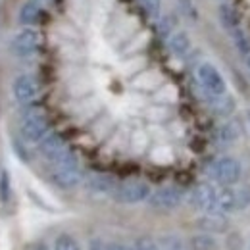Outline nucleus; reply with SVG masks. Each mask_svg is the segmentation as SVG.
Segmentation results:
<instances>
[{
  "instance_id": "nucleus-1",
  "label": "nucleus",
  "mask_w": 250,
  "mask_h": 250,
  "mask_svg": "<svg viewBox=\"0 0 250 250\" xmlns=\"http://www.w3.org/2000/svg\"><path fill=\"white\" fill-rule=\"evenodd\" d=\"M23 108L25 110H23L21 120H20V133H21L25 143L39 145L50 133V120H48L46 112L37 104H29Z\"/></svg>"
},
{
  "instance_id": "nucleus-2",
  "label": "nucleus",
  "mask_w": 250,
  "mask_h": 250,
  "mask_svg": "<svg viewBox=\"0 0 250 250\" xmlns=\"http://www.w3.org/2000/svg\"><path fill=\"white\" fill-rule=\"evenodd\" d=\"M85 179V173L81 169V164L77 160V154L69 148L56 164H52V171H50V181L58 188H73L81 185Z\"/></svg>"
},
{
  "instance_id": "nucleus-3",
  "label": "nucleus",
  "mask_w": 250,
  "mask_h": 250,
  "mask_svg": "<svg viewBox=\"0 0 250 250\" xmlns=\"http://www.w3.org/2000/svg\"><path fill=\"white\" fill-rule=\"evenodd\" d=\"M208 177L212 181H216L223 187H233L241 181V175H243V167L239 164V160L233 156H221L218 160H214L208 169H206Z\"/></svg>"
},
{
  "instance_id": "nucleus-4",
  "label": "nucleus",
  "mask_w": 250,
  "mask_h": 250,
  "mask_svg": "<svg viewBox=\"0 0 250 250\" xmlns=\"http://www.w3.org/2000/svg\"><path fill=\"white\" fill-rule=\"evenodd\" d=\"M152 188L146 181L143 179H125L120 181L114 192L110 194L118 204H141V202H146L148 196H150Z\"/></svg>"
},
{
  "instance_id": "nucleus-5",
  "label": "nucleus",
  "mask_w": 250,
  "mask_h": 250,
  "mask_svg": "<svg viewBox=\"0 0 250 250\" xmlns=\"http://www.w3.org/2000/svg\"><path fill=\"white\" fill-rule=\"evenodd\" d=\"M196 83L202 96H219L227 93V83L219 69L210 62H202L196 67Z\"/></svg>"
},
{
  "instance_id": "nucleus-6",
  "label": "nucleus",
  "mask_w": 250,
  "mask_h": 250,
  "mask_svg": "<svg viewBox=\"0 0 250 250\" xmlns=\"http://www.w3.org/2000/svg\"><path fill=\"white\" fill-rule=\"evenodd\" d=\"M41 33L35 27H23L10 41V50L18 58H31L41 48Z\"/></svg>"
},
{
  "instance_id": "nucleus-7",
  "label": "nucleus",
  "mask_w": 250,
  "mask_h": 250,
  "mask_svg": "<svg viewBox=\"0 0 250 250\" xmlns=\"http://www.w3.org/2000/svg\"><path fill=\"white\" fill-rule=\"evenodd\" d=\"M188 204L202 214H219L218 212V188L212 183H198L188 192Z\"/></svg>"
},
{
  "instance_id": "nucleus-8",
  "label": "nucleus",
  "mask_w": 250,
  "mask_h": 250,
  "mask_svg": "<svg viewBox=\"0 0 250 250\" xmlns=\"http://www.w3.org/2000/svg\"><path fill=\"white\" fill-rule=\"evenodd\" d=\"M185 194L179 187H173V185H166V187H160L156 190L150 192L148 196V206L152 210L158 212H169V210H175L181 206Z\"/></svg>"
},
{
  "instance_id": "nucleus-9",
  "label": "nucleus",
  "mask_w": 250,
  "mask_h": 250,
  "mask_svg": "<svg viewBox=\"0 0 250 250\" xmlns=\"http://www.w3.org/2000/svg\"><path fill=\"white\" fill-rule=\"evenodd\" d=\"M12 94L20 106H29L35 104V100L41 94V83L31 73H21L14 79L12 83Z\"/></svg>"
},
{
  "instance_id": "nucleus-10",
  "label": "nucleus",
  "mask_w": 250,
  "mask_h": 250,
  "mask_svg": "<svg viewBox=\"0 0 250 250\" xmlns=\"http://www.w3.org/2000/svg\"><path fill=\"white\" fill-rule=\"evenodd\" d=\"M69 150L67 143L63 141V137L56 131H50L41 143H39V154L44 158L50 166L56 164L60 158Z\"/></svg>"
},
{
  "instance_id": "nucleus-11",
  "label": "nucleus",
  "mask_w": 250,
  "mask_h": 250,
  "mask_svg": "<svg viewBox=\"0 0 250 250\" xmlns=\"http://www.w3.org/2000/svg\"><path fill=\"white\" fill-rule=\"evenodd\" d=\"M120 181L110 175V173H91L83 179V187L89 194L94 196H104V194H112L114 188Z\"/></svg>"
},
{
  "instance_id": "nucleus-12",
  "label": "nucleus",
  "mask_w": 250,
  "mask_h": 250,
  "mask_svg": "<svg viewBox=\"0 0 250 250\" xmlns=\"http://www.w3.org/2000/svg\"><path fill=\"white\" fill-rule=\"evenodd\" d=\"M196 227L202 233H210V235H221L229 231V221L223 214H202L200 218L194 221Z\"/></svg>"
},
{
  "instance_id": "nucleus-13",
  "label": "nucleus",
  "mask_w": 250,
  "mask_h": 250,
  "mask_svg": "<svg viewBox=\"0 0 250 250\" xmlns=\"http://www.w3.org/2000/svg\"><path fill=\"white\" fill-rule=\"evenodd\" d=\"M18 20H20V23L23 27H35V25H39L44 20V10H42L41 2H37V0L25 2L20 8V12H18Z\"/></svg>"
},
{
  "instance_id": "nucleus-14",
  "label": "nucleus",
  "mask_w": 250,
  "mask_h": 250,
  "mask_svg": "<svg viewBox=\"0 0 250 250\" xmlns=\"http://www.w3.org/2000/svg\"><path fill=\"white\" fill-rule=\"evenodd\" d=\"M204 100H206L208 108H210L216 116H219V118H229V116L235 112V108H237L235 98L227 93L219 94V96H204Z\"/></svg>"
},
{
  "instance_id": "nucleus-15",
  "label": "nucleus",
  "mask_w": 250,
  "mask_h": 250,
  "mask_svg": "<svg viewBox=\"0 0 250 250\" xmlns=\"http://www.w3.org/2000/svg\"><path fill=\"white\" fill-rule=\"evenodd\" d=\"M185 249L187 250H219L221 249V243L218 241L216 235H210V233H196V235H190L185 243Z\"/></svg>"
},
{
  "instance_id": "nucleus-16",
  "label": "nucleus",
  "mask_w": 250,
  "mask_h": 250,
  "mask_svg": "<svg viewBox=\"0 0 250 250\" xmlns=\"http://www.w3.org/2000/svg\"><path fill=\"white\" fill-rule=\"evenodd\" d=\"M167 48L173 56L177 58H183L187 56L192 48V42H190V37L185 31H175L169 39H167Z\"/></svg>"
},
{
  "instance_id": "nucleus-17",
  "label": "nucleus",
  "mask_w": 250,
  "mask_h": 250,
  "mask_svg": "<svg viewBox=\"0 0 250 250\" xmlns=\"http://www.w3.org/2000/svg\"><path fill=\"white\" fill-rule=\"evenodd\" d=\"M241 137V127L235 120H227L216 129V139L221 145H233Z\"/></svg>"
},
{
  "instance_id": "nucleus-18",
  "label": "nucleus",
  "mask_w": 250,
  "mask_h": 250,
  "mask_svg": "<svg viewBox=\"0 0 250 250\" xmlns=\"http://www.w3.org/2000/svg\"><path fill=\"white\" fill-rule=\"evenodd\" d=\"M218 212L219 214H233L237 212V190L231 187H223L218 190Z\"/></svg>"
},
{
  "instance_id": "nucleus-19",
  "label": "nucleus",
  "mask_w": 250,
  "mask_h": 250,
  "mask_svg": "<svg viewBox=\"0 0 250 250\" xmlns=\"http://www.w3.org/2000/svg\"><path fill=\"white\" fill-rule=\"evenodd\" d=\"M218 14H219V21H221V25H223L227 31H233V29L241 27V16H239V12H237L233 6H229V4H221L218 10Z\"/></svg>"
},
{
  "instance_id": "nucleus-20",
  "label": "nucleus",
  "mask_w": 250,
  "mask_h": 250,
  "mask_svg": "<svg viewBox=\"0 0 250 250\" xmlns=\"http://www.w3.org/2000/svg\"><path fill=\"white\" fill-rule=\"evenodd\" d=\"M229 33H231V41H233L237 52H239L243 58H249L250 56V39L247 37V33L243 31V27H237V29H233V31H229Z\"/></svg>"
},
{
  "instance_id": "nucleus-21",
  "label": "nucleus",
  "mask_w": 250,
  "mask_h": 250,
  "mask_svg": "<svg viewBox=\"0 0 250 250\" xmlns=\"http://www.w3.org/2000/svg\"><path fill=\"white\" fill-rule=\"evenodd\" d=\"M52 250H81V247H79V243H77L71 235L62 233V235H58V237L54 239Z\"/></svg>"
},
{
  "instance_id": "nucleus-22",
  "label": "nucleus",
  "mask_w": 250,
  "mask_h": 250,
  "mask_svg": "<svg viewBox=\"0 0 250 250\" xmlns=\"http://www.w3.org/2000/svg\"><path fill=\"white\" fill-rule=\"evenodd\" d=\"M162 250H185V243L177 235H164L156 241Z\"/></svg>"
},
{
  "instance_id": "nucleus-23",
  "label": "nucleus",
  "mask_w": 250,
  "mask_h": 250,
  "mask_svg": "<svg viewBox=\"0 0 250 250\" xmlns=\"http://www.w3.org/2000/svg\"><path fill=\"white\" fill-rule=\"evenodd\" d=\"M175 33V18L173 16H164L158 21V35L162 39H169Z\"/></svg>"
},
{
  "instance_id": "nucleus-24",
  "label": "nucleus",
  "mask_w": 250,
  "mask_h": 250,
  "mask_svg": "<svg viewBox=\"0 0 250 250\" xmlns=\"http://www.w3.org/2000/svg\"><path fill=\"white\" fill-rule=\"evenodd\" d=\"M12 194V181H10V173L6 169L0 171V200L8 202Z\"/></svg>"
},
{
  "instance_id": "nucleus-25",
  "label": "nucleus",
  "mask_w": 250,
  "mask_h": 250,
  "mask_svg": "<svg viewBox=\"0 0 250 250\" xmlns=\"http://www.w3.org/2000/svg\"><path fill=\"white\" fill-rule=\"evenodd\" d=\"M250 206V185L237 188V210H247Z\"/></svg>"
},
{
  "instance_id": "nucleus-26",
  "label": "nucleus",
  "mask_w": 250,
  "mask_h": 250,
  "mask_svg": "<svg viewBox=\"0 0 250 250\" xmlns=\"http://www.w3.org/2000/svg\"><path fill=\"white\" fill-rule=\"evenodd\" d=\"M158 83V75L152 71V73H143L141 77L135 79V85L141 87V89H150Z\"/></svg>"
},
{
  "instance_id": "nucleus-27",
  "label": "nucleus",
  "mask_w": 250,
  "mask_h": 250,
  "mask_svg": "<svg viewBox=\"0 0 250 250\" xmlns=\"http://www.w3.org/2000/svg\"><path fill=\"white\" fill-rule=\"evenodd\" d=\"M141 6L145 8V12L150 18H158L160 10H162V0H141Z\"/></svg>"
},
{
  "instance_id": "nucleus-28",
  "label": "nucleus",
  "mask_w": 250,
  "mask_h": 250,
  "mask_svg": "<svg viewBox=\"0 0 250 250\" xmlns=\"http://www.w3.org/2000/svg\"><path fill=\"white\" fill-rule=\"evenodd\" d=\"M133 250H162L160 245L152 239H139L135 245H133Z\"/></svg>"
},
{
  "instance_id": "nucleus-29",
  "label": "nucleus",
  "mask_w": 250,
  "mask_h": 250,
  "mask_svg": "<svg viewBox=\"0 0 250 250\" xmlns=\"http://www.w3.org/2000/svg\"><path fill=\"white\" fill-rule=\"evenodd\" d=\"M179 4H181V12L187 16L188 20H196L198 18V12H196L192 0H179Z\"/></svg>"
},
{
  "instance_id": "nucleus-30",
  "label": "nucleus",
  "mask_w": 250,
  "mask_h": 250,
  "mask_svg": "<svg viewBox=\"0 0 250 250\" xmlns=\"http://www.w3.org/2000/svg\"><path fill=\"white\" fill-rule=\"evenodd\" d=\"M87 250H108V249H106V243H104V241H100V239H93V241L89 243Z\"/></svg>"
},
{
  "instance_id": "nucleus-31",
  "label": "nucleus",
  "mask_w": 250,
  "mask_h": 250,
  "mask_svg": "<svg viewBox=\"0 0 250 250\" xmlns=\"http://www.w3.org/2000/svg\"><path fill=\"white\" fill-rule=\"evenodd\" d=\"M108 250H133V247H127L124 243H106Z\"/></svg>"
},
{
  "instance_id": "nucleus-32",
  "label": "nucleus",
  "mask_w": 250,
  "mask_h": 250,
  "mask_svg": "<svg viewBox=\"0 0 250 250\" xmlns=\"http://www.w3.org/2000/svg\"><path fill=\"white\" fill-rule=\"evenodd\" d=\"M31 250H52L48 245H44V243H37V245H33Z\"/></svg>"
},
{
  "instance_id": "nucleus-33",
  "label": "nucleus",
  "mask_w": 250,
  "mask_h": 250,
  "mask_svg": "<svg viewBox=\"0 0 250 250\" xmlns=\"http://www.w3.org/2000/svg\"><path fill=\"white\" fill-rule=\"evenodd\" d=\"M247 122L250 124V110H247Z\"/></svg>"
},
{
  "instance_id": "nucleus-34",
  "label": "nucleus",
  "mask_w": 250,
  "mask_h": 250,
  "mask_svg": "<svg viewBox=\"0 0 250 250\" xmlns=\"http://www.w3.org/2000/svg\"><path fill=\"white\" fill-rule=\"evenodd\" d=\"M247 67H249V71H250V56L247 58Z\"/></svg>"
},
{
  "instance_id": "nucleus-35",
  "label": "nucleus",
  "mask_w": 250,
  "mask_h": 250,
  "mask_svg": "<svg viewBox=\"0 0 250 250\" xmlns=\"http://www.w3.org/2000/svg\"><path fill=\"white\" fill-rule=\"evenodd\" d=\"M39 2H52V0H39Z\"/></svg>"
}]
</instances>
